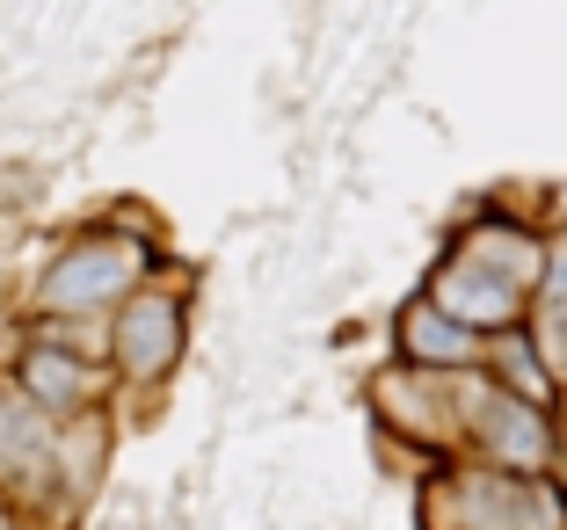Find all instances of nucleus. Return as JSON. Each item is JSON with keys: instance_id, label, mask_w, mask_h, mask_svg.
Returning <instances> with one entry per match:
<instances>
[{"instance_id": "423d86ee", "label": "nucleus", "mask_w": 567, "mask_h": 530, "mask_svg": "<svg viewBox=\"0 0 567 530\" xmlns=\"http://www.w3.org/2000/svg\"><path fill=\"white\" fill-rule=\"evenodd\" d=\"M8 378L37 399L51 422L87 415V407H110V399H117V378H110V364H102V356L51 342V334H37L30 320H22V349H16V364H8Z\"/></svg>"}, {"instance_id": "7ed1b4c3", "label": "nucleus", "mask_w": 567, "mask_h": 530, "mask_svg": "<svg viewBox=\"0 0 567 530\" xmlns=\"http://www.w3.org/2000/svg\"><path fill=\"white\" fill-rule=\"evenodd\" d=\"M189 356V269L153 262L138 291H124L102 320V364L117 393H161Z\"/></svg>"}, {"instance_id": "39448f33", "label": "nucleus", "mask_w": 567, "mask_h": 530, "mask_svg": "<svg viewBox=\"0 0 567 530\" xmlns=\"http://www.w3.org/2000/svg\"><path fill=\"white\" fill-rule=\"evenodd\" d=\"M371 415H379L385 444L415 450L430 465L458 458V393H451V371H422V364L393 356L371 378Z\"/></svg>"}, {"instance_id": "9d476101", "label": "nucleus", "mask_w": 567, "mask_h": 530, "mask_svg": "<svg viewBox=\"0 0 567 530\" xmlns=\"http://www.w3.org/2000/svg\"><path fill=\"white\" fill-rule=\"evenodd\" d=\"M487 334H473L466 320H451L444 305L430 299V291H415V299L393 313V356L401 364H422V371H473L481 364Z\"/></svg>"}, {"instance_id": "20e7f679", "label": "nucleus", "mask_w": 567, "mask_h": 530, "mask_svg": "<svg viewBox=\"0 0 567 530\" xmlns=\"http://www.w3.org/2000/svg\"><path fill=\"white\" fill-rule=\"evenodd\" d=\"M451 393H458V450L502 472H560V407H538V399L495 385L481 364L451 371Z\"/></svg>"}, {"instance_id": "ddd939ff", "label": "nucleus", "mask_w": 567, "mask_h": 530, "mask_svg": "<svg viewBox=\"0 0 567 530\" xmlns=\"http://www.w3.org/2000/svg\"><path fill=\"white\" fill-rule=\"evenodd\" d=\"M0 530H44V523H37V509H22L16 495H0Z\"/></svg>"}, {"instance_id": "0eeeda50", "label": "nucleus", "mask_w": 567, "mask_h": 530, "mask_svg": "<svg viewBox=\"0 0 567 530\" xmlns=\"http://www.w3.org/2000/svg\"><path fill=\"white\" fill-rule=\"evenodd\" d=\"M51 436H59V422L0 371V495H16L37 516H44V480H51Z\"/></svg>"}, {"instance_id": "1a4fd4ad", "label": "nucleus", "mask_w": 567, "mask_h": 530, "mask_svg": "<svg viewBox=\"0 0 567 530\" xmlns=\"http://www.w3.org/2000/svg\"><path fill=\"white\" fill-rule=\"evenodd\" d=\"M110 407H87L66 415L51 436V480H44V516H73L87 495L102 487V465H110Z\"/></svg>"}, {"instance_id": "f8f14e48", "label": "nucleus", "mask_w": 567, "mask_h": 530, "mask_svg": "<svg viewBox=\"0 0 567 530\" xmlns=\"http://www.w3.org/2000/svg\"><path fill=\"white\" fill-rule=\"evenodd\" d=\"M481 371L495 385H509V393H524V399H538V407H567V385L553 378V364L538 356V342H532V328H495L487 334V349H481Z\"/></svg>"}, {"instance_id": "4468645a", "label": "nucleus", "mask_w": 567, "mask_h": 530, "mask_svg": "<svg viewBox=\"0 0 567 530\" xmlns=\"http://www.w3.org/2000/svg\"><path fill=\"white\" fill-rule=\"evenodd\" d=\"M560 480H567V436H560Z\"/></svg>"}, {"instance_id": "9b49d317", "label": "nucleus", "mask_w": 567, "mask_h": 530, "mask_svg": "<svg viewBox=\"0 0 567 530\" xmlns=\"http://www.w3.org/2000/svg\"><path fill=\"white\" fill-rule=\"evenodd\" d=\"M458 254H473L481 269H495L502 283H517L524 299H532V277H538V248H546V218H517V211H481L458 226V240H451Z\"/></svg>"}, {"instance_id": "f03ea898", "label": "nucleus", "mask_w": 567, "mask_h": 530, "mask_svg": "<svg viewBox=\"0 0 567 530\" xmlns=\"http://www.w3.org/2000/svg\"><path fill=\"white\" fill-rule=\"evenodd\" d=\"M153 262H161L153 218L146 226H87V232H73L66 248L37 269L30 320H110V305L153 277Z\"/></svg>"}, {"instance_id": "f257e3e1", "label": "nucleus", "mask_w": 567, "mask_h": 530, "mask_svg": "<svg viewBox=\"0 0 567 530\" xmlns=\"http://www.w3.org/2000/svg\"><path fill=\"white\" fill-rule=\"evenodd\" d=\"M422 530H567V480L502 472L458 450L422 480Z\"/></svg>"}, {"instance_id": "6e6552de", "label": "nucleus", "mask_w": 567, "mask_h": 530, "mask_svg": "<svg viewBox=\"0 0 567 530\" xmlns=\"http://www.w3.org/2000/svg\"><path fill=\"white\" fill-rule=\"evenodd\" d=\"M422 291H430L451 320H466L473 334H495V328H517V320H524V291H517V283H502L495 269H481L473 254H458V248H444V262L430 269Z\"/></svg>"}]
</instances>
